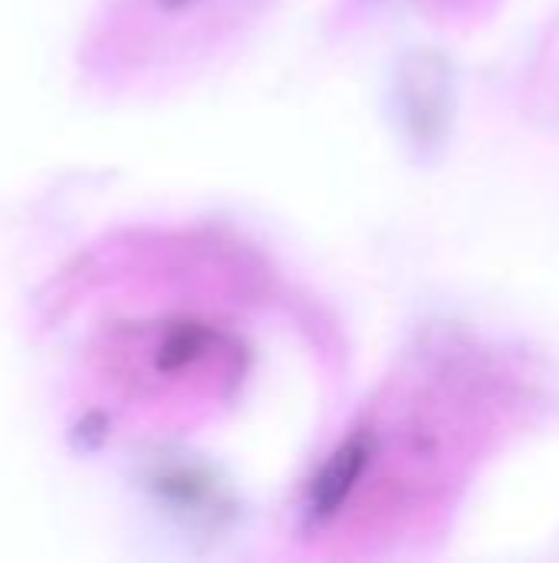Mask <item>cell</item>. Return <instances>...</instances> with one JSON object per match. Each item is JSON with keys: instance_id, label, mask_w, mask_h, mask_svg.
Listing matches in <instances>:
<instances>
[{"instance_id": "6da1fadb", "label": "cell", "mask_w": 559, "mask_h": 563, "mask_svg": "<svg viewBox=\"0 0 559 563\" xmlns=\"http://www.w3.org/2000/svg\"><path fill=\"white\" fill-rule=\"evenodd\" d=\"M369 459H372V439L366 432H356L326 459V465L316 472V478L306 492L310 521H329L346 505V498L359 485L362 472L369 468Z\"/></svg>"}, {"instance_id": "7a4b0ae2", "label": "cell", "mask_w": 559, "mask_h": 563, "mask_svg": "<svg viewBox=\"0 0 559 563\" xmlns=\"http://www.w3.org/2000/svg\"><path fill=\"white\" fill-rule=\"evenodd\" d=\"M168 10H178V7H185V3H194V0H161Z\"/></svg>"}]
</instances>
